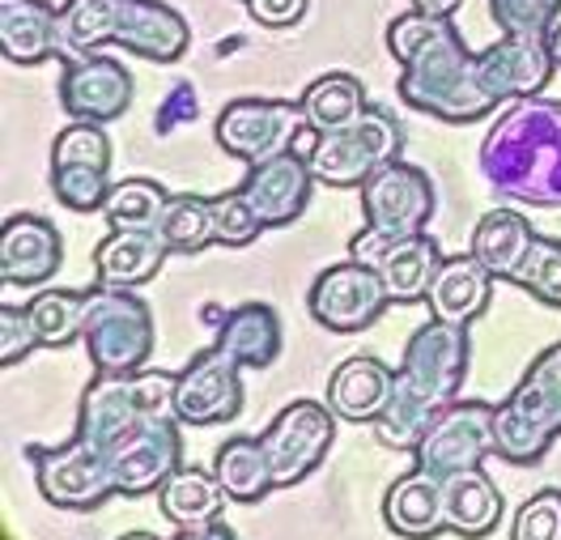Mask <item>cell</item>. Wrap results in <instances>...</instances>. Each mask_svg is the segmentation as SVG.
I'll return each instance as SVG.
<instances>
[{
  "label": "cell",
  "instance_id": "obj_1",
  "mask_svg": "<svg viewBox=\"0 0 561 540\" xmlns=\"http://www.w3.org/2000/svg\"><path fill=\"white\" fill-rule=\"evenodd\" d=\"M387 51L400 60V99L443 124H477L506 99L545 94L558 72L549 38L502 35L485 51H468L451 18L421 9L391 18Z\"/></svg>",
  "mask_w": 561,
  "mask_h": 540
},
{
  "label": "cell",
  "instance_id": "obj_2",
  "mask_svg": "<svg viewBox=\"0 0 561 540\" xmlns=\"http://www.w3.org/2000/svg\"><path fill=\"white\" fill-rule=\"evenodd\" d=\"M463 375H468V332H463V324H447V320L430 315L409 336L404 358L396 366L391 404L375 422L379 443L391 451H417L425 430L456 404Z\"/></svg>",
  "mask_w": 561,
  "mask_h": 540
},
{
  "label": "cell",
  "instance_id": "obj_3",
  "mask_svg": "<svg viewBox=\"0 0 561 540\" xmlns=\"http://www.w3.org/2000/svg\"><path fill=\"white\" fill-rule=\"evenodd\" d=\"M481 171L511 200L561 205V99H515L481 145Z\"/></svg>",
  "mask_w": 561,
  "mask_h": 540
},
{
  "label": "cell",
  "instance_id": "obj_4",
  "mask_svg": "<svg viewBox=\"0 0 561 540\" xmlns=\"http://www.w3.org/2000/svg\"><path fill=\"white\" fill-rule=\"evenodd\" d=\"M60 35L69 56L115 43L153 65H175L192 43L183 13L162 0H65Z\"/></svg>",
  "mask_w": 561,
  "mask_h": 540
},
{
  "label": "cell",
  "instance_id": "obj_5",
  "mask_svg": "<svg viewBox=\"0 0 561 540\" xmlns=\"http://www.w3.org/2000/svg\"><path fill=\"white\" fill-rule=\"evenodd\" d=\"M561 438V341L531 361L519 388L493 404V456L531 469Z\"/></svg>",
  "mask_w": 561,
  "mask_h": 540
},
{
  "label": "cell",
  "instance_id": "obj_6",
  "mask_svg": "<svg viewBox=\"0 0 561 540\" xmlns=\"http://www.w3.org/2000/svg\"><path fill=\"white\" fill-rule=\"evenodd\" d=\"M362 214H366V230L353 239V260L370 264L379 248L425 230V221L434 214L430 175L400 158L387 162L383 171H375L362 183Z\"/></svg>",
  "mask_w": 561,
  "mask_h": 540
},
{
  "label": "cell",
  "instance_id": "obj_7",
  "mask_svg": "<svg viewBox=\"0 0 561 540\" xmlns=\"http://www.w3.org/2000/svg\"><path fill=\"white\" fill-rule=\"evenodd\" d=\"M81 341L99 375H140L153 354V311L133 289L99 286Z\"/></svg>",
  "mask_w": 561,
  "mask_h": 540
},
{
  "label": "cell",
  "instance_id": "obj_8",
  "mask_svg": "<svg viewBox=\"0 0 561 540\" xmlns=\"http://www.w3.org/2000/svg\"><path fill=\"white\" fill-rule=\"evenodd\" d=\"M400 124L387 111L370 107L353 128L316 137L307 162L316 171L319 183L328 187H362L375 171H383L387 162L400 158Z\"/></svg>",
  "mask_w": 561,
  "mask_h": 540
},
{
  "label": "cell",
  "instance_id": "obj_9",
  "mask_svg": "<svg viewBox=\"0 0 561 540\" xmlns=\"http://www.w3.org/2000/svg\"><path fill=\"white\" fill-rule=\"evenodd\" d=\"M332 438H336V413L328 409V400H294V404H285L273 417V426L260 434L277 490L298 485L302 476H311L323 464Z\"/></svg>",
  "mask_w": 561,
  "mask_h": 540
},
{
  "label": "cell",
  "instance_id": "obj_10",
  "mask_svg": "<svg viewBox=\"0 0 561 540\" xmlns=\"http://www.w3.org/2000/svg\"><path fill=\"white\" fill-rule=\"evenodd\" d=\"M302 128H307L302 103H289V99H234V103L221 107L213 133H217V145L230 158L255 166V162H264L273 153H285Z\"/></svg>",
  "mask_w": 561,
  "mask_h": 540
},
{
  "label": "cell",
  "instance_id": "obj_11",
  "mask_svg": "<svg viewBox=\"0 0 561 540\" xmlns=\"http://www.w3.org/2000/svg\"><path fill=\"white\" fill-rule=\"evenodd\" d=\"M387 286L379 277L375 264H332L316 277V286L307 294V307H311V320L336 336H350V332H366L379 315L387 311Z\"/></svg>",
  "mask_w": 561,
  "mask_h": 540
},
{
  "label": "cell",
  "instance_id": "obj_12",
  "mask_svg": "<svg viewBox=\"0 0 561 540\" xmlns=\"http://www.w3.org/2000/svg\"><path fill=\"white\" fill-rule=\"evenodd\" d=\"M183 422L179 417H149L128 434L106 460H111V481L115 494L124 498H145L158 494L171 472L183 469Z\"/></svg>",
  "mask_w": 561,
  "mask_h": 540
},
{
  "label": "cell",
  "instance_id": "obj_13",
  "mask_svg": "<svg viewBox=\"0 0 561 540\" xmlns=\"http://www.w3.org/2000/svg\"><path fill=\"white\" fill-rule=\"evenodd\" d=\"M493 451V409L485 400H456L417 443V469L434 472L438 481L456 472L481 469Z\"/></svg>",
  "mask_w": 561,
  "mask_h": 540
},
{
  "label": "cell",
  "instance_id": "obj_14",
  "mask_svg": "<svg viewBox=\"0 0 561 540\" xmlns=\"http://www.w3.org/2000/svg\"><path fill=\"white\" fill-rule=\"evenodd\" d=\"M243 366L230 358L221 345H209L205 354L179 370L175 413L183 426H221L243 413Z\"/></svg>",
  "mask_w": 561,
  "mask_h": 540
},
{
  "label": "cell",
  "instance_id": "obj_15",
  "mask_svg": "<svg viewBox=\"0 0 561 540\" xmlns=\"http://www.w3.org/2000/svg\"><path fill=\"white\" fill-rule=\"evenodd\" d=\"M35 476L43 498L65 510H94L115 494L111 460L81 434L56 451H35Z\"/></svg>",
  "mask_w": 561,
  "mask_h": 540
},
{
  "label": "cell",
  "instance_id": "obj_16",
  "mask_svg": "<svg viewBox=\"0 0 561 540\" xmlns=\"http://www.w3.org/2000/svg\"><path fill=\"white\" fill-rule=\"evenodd\" d=\"M60 103L72 119L111 124L133 103V72L111 56H99V51L69 56L65 72H60Z\"/></svg>",
  "mask_w": 561,
  "mask_h": 540
},
{
  "label": "cell",
  "instance_id": "obj_17",
  "mask_svg": "<svg viewBox=\"0 0 561 540\" xmlns=\"http://www.w3.org/2000/svg\"><path fill=\"white\" fill-rule=\"evenodd\" d=\"M316 171L311 162L289 145L285 153H273L264 162H255L243 180V200L251 205V214L268 226H289L298 221L302 209L311 205V192H316Z\"/></svg>",
  "mask_w": 561,
  "mask_h": 540
},
{
  "label": "cell",
  "instance_id": "obj_18",
  "mask_svg": "<svg viewBox=\"0 0 561 540\" xmlns=\"http://www.w3.org/2000/svg\"><path fill=\"white\" fill-rule=\"evenodd\" d=\"M65 264L60 230L35 214H18L0 226V282L18 289L43 286Z\"/></svg>",
  "mask_w": 561,
  "mask_h": 540
},
{
  "label": "cell",
  "instance_id": "obj_19",
  "mask_svg": "<svg viewBox=\"0 0 561 540\" xmlns=\"http://www.w3.org/2000/svg\"><path fill=\"white\" fill-rule=\"evenodd\" d=\"M140 422H149V417L140 413L133 375H94L90 388L81 392L77 434H81L90 447H99L103 456H111L128 434L137 430Z\"/></svg>",
  "mask_w": 561,
  "mask_h": 540
},
{
  "label": "cell",
  "instance_id": "obj_20",
  "mask_svg": "<svg viewBox=\"0 0 561 540\" xmlns=\"http://www.w3.org/2000/svg\"><path fill=\"white\" fill-rule=\"evenodd\" d=\"M396 392V370L370 354L345 358L328 379V409L345 422H379Z\"/></svg>",
  "mask_w": 561,
  "mask_h": 540
},
{
  "label": "cell",
  "instance_id": "obj_21",
  "mask_svg": "<svg viewBox=\"0 0 561 540\" xmlns=\"http://www.w3.org/2000/svg\"><path fill=\"white\" fill-rule=\"evenodd\" d=\"M60 47V9L47 0H0V56L9 65H43Z\"/></svg>",
  "mask_w": 561,
  "mask_h": 540
},
{
  "label": "cell",
  "instance_id": "obj_22",
  "mask_svg": "<svg viewBox=\"0 0 561 540\" xmlns=\"http://www.w3.org/2000/svg\"><path fill=\"white\" fill-rule=\"evenodd\" d=\"M167 255L171 248L158 230H115L94 252V277L106 289H137L162 273Z\"/></svg>",
  "mask_w": 561,
  "mask_h": 540
},
{
  "label": "cell",
  "instance_id": "obj_23",
  "mask_svg": "<svg viewBox=\"0 0 561 540\" xmlns=\"http://www.w3.org/2000/svg\"><path fill=\"white\" fill-rule=\"evenodd\" d=\"M383 519L387 528L404 540H430L438 537V532H447V519H443V481L425 469L396 476L387 485Z\"/></svg>",
  "mask_w": 561,
  "mask_h": 540
},
{
  "label": "cell",
  "instance_id": "obj_24",
  "mask_svg": "<svg viewBox=\"0 0 561 540\" xmlns=\"http://www.w3.org/2000/svg\"><path fill=\"white\" fill-rule=\"evenodd\" d=\"M493 298V277L477 264V255H451L443 260L434 286L425 294L430 315L447 320V324H472Z\"/></svg>",
  "mask_w": 561,
  "mask_h": 540
},
{
  "label": "cell",
  "instance_id": "obj_25",
  "mask_svg": "<svg viewBox=\"0 0 561 540\" xmlns=\"http://www.w3.org/2000/svg\"><path fill=\"white\" fill-rule=\"evenodd\" d=\"M370 264L379 268L391 302H421L434 286L438 268H443V255H438V243L421 230V234H409V239H396V243L379 248Z\"/></svg>",
  "mask_w": 561,
  "mask_h": 540
},
{
  "label": "cell",
  "instance_id": "obj_26",
  "mask_svg": "<svg viewBox=\"0 0 561 540\" xmlns=\"http://www.w3.org/2000/svg\"><path fill=\"white\" fill-rule=\"evenodd\" d=\"M217 345L243 370H268L280 358V315L268 302H243L221 320Z\"/></svg>",
  "mask_w": 561,
  "mask_h": 540
},
{
  "label": "cell",
  "instance_id": "obj_27",
  "mask_svg": "<svg viewBox=\"0 0 561 540\" xmlns=\"http://www.w3.org/2000/svg\"><path fill=\"white\" fill-rule=\"evenodd\" d=\"M443 519L447 532H456L463 540L490 537L502 519V494L481 469L456 472L443 481Z\"/></svg>",
  "mask_w": 561,
  "mask_h": 540
},
{
  "label": "cell",
  "instance_id": "obj_28",
  "mask_svg": "<svg viewBox=\"0 0 561 540\" xmlns=\"http://www.w3.org/2000/svg\"><path fill=\"white\" fill-rule=\"evenodd\" d=\"M536 230L524 214L515 209H490V214L477 221L472 230V248L468 255H477V264L490 273L493 282H511L524 264L527 248H531Z\"/></svg>",
  "mask_w": 561,
  "mask_h": 540
},
{
  "label": "cell",
  "instance_id": "obj_29",
  "mask_svg": "<svg viewBox=\"0 0 561 540\" xmlns=\"http://www.w3.org/2000/svg\"><path fill=\"white\" fill-rule=\"evenodd\" d=\"M158 503L175 528H205V524L221 519L230 494L221 490L213 469H175L171 481L158 490Z\"/></svg>",
  "mask_w": 561,
  "mask_h": 540
},
{
  "label": "cell",
  "instance_id": "obj_30",
  "mask_svg": "<svg viewBox=\"0 0 561 540\" xmlns=\"http://www.w3.org/2000/svg\"><path fill=\"white\" fill-rule=\"evenodd\" d=\"M213 472L221 481V490L230 494V503H264L268 490H277L273 481V464H268V451L260 438H247V434H234L217 447V460H213Z\"/></svg>",
  "mask_w": 561,
  "mask_h": 540
},
{
  "label": "cell",
  "instance_id": "obj_31",
  "mask_svg": "<svg viewBox=\"0 0 561 540\" xmlns=\"http://www.w3.org/2000/svg\"><path fill=\"white\" fill-rule=\"evenodd\" d=\"M302 103V115H307V128L316 137H328V133H341V128H353L370 103H366V90L362 81L350 77V72H328L307 85V94L298 99Z\"/></svg>",
  "mask_w": 561,
  "mask_h": 540
},
{
  "label": "cell",
  "instance_id": "obj_32",
  "mask_svg": "<svg viewBox=\"0 0 561 540\" xmlns=\"http://www.w3.org/2000/svg\"><path fill=\"white\" fill-rule=\"evenodd\" d=\"M94 289H43L38 298L26 302L31 324H35L38 349H65L85 332V315H90Z\"/></svg>",
  "mask_w": 561,
  "mask_h": 540
},
{
  "label": "cell",
  "instance_id": "obj_33",
  "mask_svg": "<svg viewBox=\"0 0 561 540\" xmlns=\"http://www.w3.org/2000/svg\"><path fill=\"white\" fill-rule=\"evenodd\" d=\"M171 205V192L153 180H119L106 196L103 214L111 230H158Z\"/></svg>",
  "mask_w": 561,
  "mask_h": 540
},
{
  "label": "cell",
  "instance_id": "obj_34",
  "mask_svg": "<svg viewBox=\"0 0 561 540\" xmlns=\"http://www.w3.org/2000/svg\"><path fill=\"white\" fill-rule=\"evenodd\" d=\"M158 234L167 239V248L179 255L205 252L209 243H217V226H213V200L205 196H171Z\"/></svg>",
  "mask_w": 561,
  "mask_h": 540
},
{
  "label": "cell",
  "instance_id": "obj_35",
  "mask_svg": "<svg viewBox=\"0 0 561 540\" xmlns=\"http://www.w3.org/2000/svg\"><path fill=\"white\" fill-rule=\"evenodd\" d=\"M511 286L527 289L545 307H561V239L536 234L524 255V264H519V273L511 277Z\"/></svg>",
  "mask_w": 561,
  "mask_h": 540
},
{
  "label": "cell",
  "instance_id": "obj_36",
  "mask_svg": "<svg viewBox=\"0 0 561 540\" xmlns=\"http://www.w3.org/2000/svg\"><path fill=\"white\" fill-rule=\"evenodd\" d=\"M47 183L56 192V200L72 214H99L111 196V171L103 166H51Z\"/></svg>",
  "mask_w": 561,
  "mask_h": 540
},
{
  "label": "cell",
  "instance_id": "obj_37",
  "mask_svg": "<svg viewBox=\"0 0 561 540\" xmlns=\"http://www.w3.org/2000/svg\"><path fill=\"white\" fill-rule=\"evenodd\" d=\"M490 18L502 35L549 38L561 22V0H490Z\"/></svg>",
  "mask_w": 561,
  "mask_h": 540
},
{
  "label": "cell",
  "instance_id": "obj_38",
  "mask_svg": "<svg viewBox=\"0 0 561 540\" xmlns=\"http://www.w3.org/2000/svg\"><path fill=\"white\" fill-rule=\"evenodd\" d=\"M51 166H103L111 171V137L103 124L72 119L51 141Z\"/></svg>",
  "mask_w": 561,
  "mask_h": 540
},
{
  "label": "cell",
  "instance_id": "obj_39",
  "mask_svg": "<svg viewBox=\"0 0 561 540\" xmlns=\"http://www.w3.org/2000/svg\"><path fill=\"white\" fill-rule=\"evenodd\" d=\"M213 226H217V243H226V248H247L264 230V221L251 214V205L243 200L239 187L230 196H217L213 200Z\"/></svg>",
  "mask_w": 561,
  "mask_h": 540
},
{
  "label": "cell",
  "instance_id": "obj_40",
  "mask_svg": "<svg viewBox=\"0 0 561 540\" xmlns=\"http://www.w3.org/2000/svg\"><path fill=\"white\" fill-rule=\"evenodd\" d=\"M511 540H561V490L531 494L515 515Z\"/></svg>",
  "mask_w": 561,
  "mask_h": 540
},
{
  "label": "cell",
  "instance_id": "obj_41",
  "mask_svg": "<svg viewBox=\"0 0 561 540\" xmlns=\"http://www.w3.org/2000/svg\"><path fill=\"white\" fill-rule=\"evenodd\" d=\"M38 349L35 324H31V311L26 307H13L4 302L0 307V366H18Z\"/></svg>",
  "mask_w": 561,
  "mask_h": 540
},
{
  "label": "cell",
  "instance_id": "obj_42",
  "mask_svg": "<svg viewBox=\"0 0 561 540\" xmlns=\"http://www.w3.org/2000/svg\"><path fill=\"white\" fill-rule=\"evenodd\" d=\"M133 388H137L140 400V413L145 417H179L175 413V388H179V375H167V370H140L133 375Z\"/></svg>",
  "mask_w": 561,
  "mask_h": 540
},
{
  "label": "cell",
  "instance_id": "obj_43",
  "mask_svg": "<svg viewBox=\"0 0 561 540\" xmlns=\"http://www.w3.org/2000/svg\"><path fill=\"white\" fill-rule=\"evenodd\" d=\"M307 4H311V0H247L251 22H255V26H268V31L298 26L302 13H307Z\"/></svg>",
  "mask_w": 561,
  "mask_h": 540
},
{
  "label": "cell",
  "instance_id": "obj_44",
  "mask_svg": "<svg viewBox=\"0 0 561 540\" xmlns=\"http://www.w3.org/2000/svg\"><path fill=\"white\" fill-rule=\"evenodd\" d=\"M171 540H239V537L217 519V524H205V528H179V537Z\"/></svg>",
  "mask_w": 561,
  "mask_h": 540
},
{
  "label": "cell",
  "instance_id": "obj_45",
  "mask_svg": "<svg viewBox=\"0 0 561 540\" xmlns=\"http://www.w3.org/2000/svg\"><path fill=\"white\" fill-rule=\"evenodd\" d=\"M413 9H421V13H434V18H451L463 0H409Z\"/></svg>",
  "mask_w": 561,
  "mask_h": 540
},
{
  "label": "cell",
  "instance_id": "obj_46",
  "mask_svg": "<svg viewBox=\"0 0 561 540\" xmlns=\"http://www.w3.org/2000/svg\"><path fill=\"white\" fill-rule=\"evenodd\" d=\"M549 51H553V60H558V69H561V22H558V31L549 35Z\"/></svg>",
  "mask_w": 561,
  "mask_h": 540
},
{
  "label": "cell",
  "instance_id": "obj_47",
  "mask_svg": "<svg viewBox=\"0 0 561 540\" xmlns=\"http://www.w3.org/2000/svg\"><path fill=\"white\" fill-rule=\"evenodd\" d=\"M115 540H162V537H153V532H124V537H115Z\"/></svg>",
  "mask_w": 561,
  "mask_h": 540
},
{
  "label": "cell",
  "instance_id": "obj_48",
  "mask_svg": "<svg viewBox=\"0 0 561 540\" xmlns=\"http://www.w3.org/2000/svg\"><path fill=\"white\" fill-rule=\"evenodd\" d=\"M243 4H247V0H243Z\"/></svg>",
  "mask_w": 561,
  "mask_h": 540
}]
</instances>
